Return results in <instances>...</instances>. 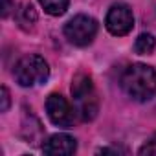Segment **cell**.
Listing matches in <instances>:
<instances>
[{
    "label": "cell",
    "instance_id": "8",
    "mask_svg": "<svg viewBox=\"0 0 156 156\" xmlns=\"http://www.w3.org/2000/svg\"><path fill=\"white\" fill-rule=\"evenodd\" d=\"M15 19H17V22H19V26H20L22 30H31L33 24L37 22V13H35V9H33L31 4L24 2V4H20L19 9L15 11Z\"/></svg>",
    "mask_w": 156,
    "mask_h": 156
},
{
    "label": "cell",
    "instance_id": "10",
    "mask_svg": "<svg viewBox=\"0 0 156 156\" xmlns=\"http://www.w3.org/2000/svg\"><path fill=\"white\" fill-rule=\"evenodd\" d=\"M154 48H156V41L151 33H141L134 42V50L138 55H149L154 51Z\"/></svg>",
    "mask_w": 156,
    "mask_h": 156
},
{
    "label": "cell",
    "instance_id": "9",
    "mask_svg": "<svg viewBox=\"0 0 156 156\" xmlns=\"http://www.w3.org/2000/svg\"><path fill=\"white\" fill-rule=\"evenodd\" d=\"M41 6L44 8V11L51 17H61L66 13L70 0H39Z\"/></svg>",
    "mask_w": 156,
    "mask_h": 156
},
{
    "label": "cell",
    "instance_id": "3",
    "mask_svg": "<svg viewBox=\"0 0 156 156\" xmlns=\"http://www.w3.org/2000/svg\"><path fill=\"white\" fill-rule=\"evenodd\" d=\"M13 75L20 87L31 88V87L42 85L48 79L50 68H48V62L41 55H26L15 64Z\"/></svg>",
    "mask_w": 156,
    "mask_h": 156
},
{
    "label": "cell",
    "instance_id": "2",
    "mask_svg": "<svg viewBox=\"0 0 156 156\" xmlns=\"http://www.w3.org/2000/svg\"><path fill=\"white\" fill-rule=\"evenodd\" d=\"M72 98L75 103V112L83 121H92L98 116L99 101L94 90L92 79L85 73H77L72 81Z\"/></svg>",
    "mask_w": 156,
    "mask_h": 156
},
{
    "label": "cell",
    "instance_id": "7",
    "mask_svg": "<svg viewBox=\"0 0 156 156\" xmlns=\"http://www.w3.org/2000/svg\"><path fill=\"white\" fill-rule=\"evenodd\" d=\"M75 149H77V141H75V138H72L68 134H53L42 143L44 154L68 156V154H73Z\"/></svg>",
    "mask_w": 156,
    "mask_h": 156
},
{
    "label": "cell",
    "instance_id": "11",
    "mask_svg": "<svg viewBox=\"0 0 156 156\" xmlns=\"http://www.w3.org/2000/svg\"><path fill=\"white\" fill-rule=\"evenodd\" d=\"M8 108H9V92L6 87H2V107H0V110L8 112Z\"/></svg>",
    "mask_w": 156,
    "mask_h": 156
},
{
    "label": "cell",
    "instance_id": "4",
    "mask_svg": "<svg viewBox=\"0 0 156 156\" xmlns=\"http://www.w3.org/2000/svg\"><path fill=\"white\" fill-rule=\"evenodd\" d=\"M98 33V22L88 15H77L64 26V37L73 46H88Z\"/></svg>",
    "mask_w": 156,
    "mask_h": 156
},
{
    "label": "cell",
    "instance_id": "5",
    "mask_svg": "<svg viewBox=\"0 0 156 156\" xmlns=\"http://www.w3.org/2000/svg\"><path fill=\"white\" fill-rule=\"evenodd\" d=\"M105 26L116 37L127 35L134 26V15H132L130 8L123 2H118V4L110 6V9L107 13V19H105Z\"/></svg>",
    "mask_w": 156,
    "mask_h": 156
},
{
    "label": "cell",
    "instance_id": "1",
    "mask_svg": "<svg viewBox=\"0 0 156 156\" xmlns=\"http://www.w3.org/2000/svg\"><path fill=\"white\" fill-rule=\"evenodd\" d=\"M121 87L129 98L136 101H147L156 92V72L152 66L141 62L130 64L121 75Z\"/></svg>",
    "mask_w": 156,
    "mask_h": 156
},
{
    "label": "cell",
    "instance_id": "13",
    "mask_svg": "<svg viewBox=\"0 0 156 156\" xmlns=\"http://www.w3.org/2000/svg\"><path fill=\"white\" fill-rule=\"evenodd\" d=\"M11 8H15V6L11 4V0H4V11H2V15H4V17H8V15H9V11H11Z\"/></svg>",
    "mask_w": 156,
    "mask_h": 156
},
{
    "label": "cell",
    "instance_id": "6",
    "mask_svg": "<svg viewBox=\"0 0 156 156\" xmlns=\"http://www.w3.org/2000/svg\"><path fill=\"white\" fill-rule=\"evenodd\" d=\"M46 112L53 125L70 129L73 125V108L61 94H50L46 99Z\"/></svg>",
    "mask_w": 156,
    "mask_h": 156
},
{
    "label": "cell",
    "instance_id": "12",
    "mask_svg": "<svg viewBox=\"0 0 156 156\" xmlns=\"http://www.w3.org/2000/svg\"><path fill=\"white\" fill-rule=\"evenodd\" d=\"M140 154H156V141H151L140 149Z\"/></svg>",
    "mask_w": 156,
    "mask_h": 156
}]
</instances>
